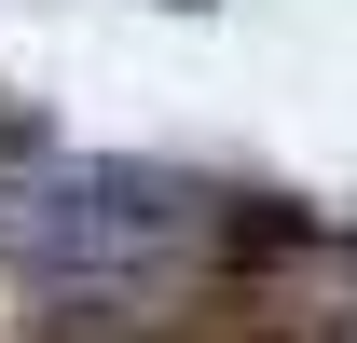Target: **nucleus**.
<instances>
[{
    "mask_svg": "<svg viewBox=\"0 0 357 343\" xmlns=\"http://www.w3.org/2000/svg\"><path fill=\"white\" fill-rule=\"evenodd\" d=\"M206 247H220V206H206L192 178H165V165H69L14 220L28 289H42V316H69V330H151V316L206 275Z\"/></svg>",
    "mask_w": 357,
    "mask_h": 343,
    "instance_id": "f257e3e1",
    "label": "nucleus"
}]
</instances>
